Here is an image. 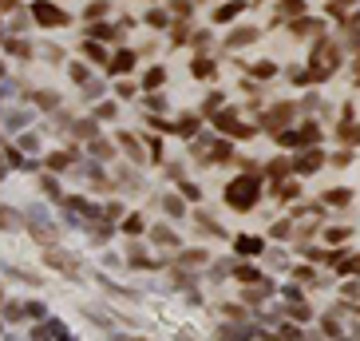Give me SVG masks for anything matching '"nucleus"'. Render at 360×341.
<instances>
[{
  "mask_svg": "<svg viewBox=\"0 0 360 341\" xmlns=\"http://www.w3.org/2000/svg\"><path fill=\"white\" fill-rule=\"evenodd\" d=\"M36 20H40V24H64L68 16L56 8V4H36Z\"/></svg>",
  "mask_w": 360,
  "mask_h": 341,
  "instance_id": "f03ea898",
  "label": "nucleus"
},
{
  "mask_svg": "<svg viewBox=\"0 0 360 341\" xmlns=\"http://www.w3.org/2000/svg\"><path fill=\"white\" fill-rule=\"evenodd\" d=\"M155 242H159V246H174V235H170L167 226H159V230H155Z\"/></svg>",
  "mask_w": 360,
  "mask_h": 341,
  "instance_id": "423d86ee",
  "label": "nucleus"
},
{
  "mask_svg": "<svg viewBox=\"0 0 360 341\" xmlns=\"http://www.w3.org/2000/svg\"><path fill=\"white\" fill-rule=\"evenodd\" d=\"M226 203L238 206V211H250L257 203V175H245V179H233L226 187Z\"/></svg>",
  "mask_w": 360,
  "mask_h": 341,
  "instance_id": "f257e3e1",
  "label": "nucleus"
},
{
  "mask_svg": "<svg viewBox=\"0 0 360 341\" xmlns=\"http://www.w3.org/2000/svg\"><path fill=\"white\" fill-rule=\"evenodd\" d=\"M289 119V107H277L274 116H269V128H277V123H285Z\"/></svg>",
  "mask_w": 360,
  "mask_h": 341,
  "instance_id": "6e6552de",
  "label": "nucleus"
},
{
  "mask_svg": "<svg viewBox=\"0 0 360 341\" xmlns=\"http://www.w3.org/2000/svg\"><path fill=\"white\" fill-rule=\"evenodd\" d=\"M238 278H245V282H254V278H257V270H250V266H238Z\"/></svg>",
  "mask_w": 360,
  "mask_h": 341,
  "instance_id": "2eb2a0df",
  "label": "nucleus"
},
{
  "mask_svg": "<svg viewBox=\"0 0 360 341\" xmlns=\"http://www.w3.org/2000/svg\"><path fill=\"white\" fill-rule=\"evenodd\" d=\"M115 68H119V72H127V68H131V52H123V56H119V60H115Z\"/></svg>",
  "mask_w": 360,
  "mask_h": 341,
  "instance_id": "ddd939ff",
  "label": "nucleus"
},
{
  "mask_svg": "<svg viewBox=\"0 0 360 341\" xmlns=\"http://www.w3.org/2000/svg\"><path fill=\"white\" fill-rule=\"evenodd\" d=\"M194 72H198V75H214V64H206V60H198V64H194Z\"/></svg>",
  "mask_w": 360,
  "mask_h": 341,
  "instance_id": "f8f14e48",
  "label": "nucleus"
},
{
  "mask_svg": "<svg viewBox=\"0 0 360 341\" xmlns=\"http://www.w3.org/2000/svg\"><path fill=\"white\" fill-rule=\"evenodd\" d=\"M328 64H333V48H317V56H313V80H321Z\"/></svg>",
  "mask_w": 360,
  "mask_h": 341,
  "instance_id": "7ed1b4c3",
  "label": "nucleus"
},
{
  "mask_svg": "<svg viewBox=\"0 0 360 341\" xmlns=\"http://www.w3.org/2000/svg\"><path fill=\"white\" fill-rule=\"evenodd\" d=\"M238 250H242V254H257L262 242H257V238H238Z\"/></svg>",
  "mask_w": 360,
  "mask_h": 341,
  "instance_id": "39448f33",
  "label": "nucleus"
},
{
  "mask_svg": "<svg viewBox=\"0 0 360 341\" xmlns=\"http://www.w3.org/2000/svg\"><path fill=\"white\" fill-rule=\"evenodd\" d=\"M48 262H56V266H60V270H68V274H72V270H75V258L60 254V250H52V254H48Z\"/></svg>",
  "mask_w": 360,
  "mask_h": 341,
  "instance_id": "20e7f679",
  "label": "nucleus"
},
{
  "mask_svg": "<svg viewBox=\"0 0 360 341\" xmlns=\"http://www.w3.org/2000/svg\"><path fill=\"white\" fill-rule=\"evenodd\" d=\"M182 262H186V266H198V262H206V254H202V250H191V254H182Z\"/></svg>",
  "mask_w": 360,
  "mask_h": 341,
  "instance_id": "1a4fd4ad",
  "label": "nucleus"
},
{
  "mask_svg": "<svg viewBox=\"0 0 360 341\" xmlns=\"http://www.w3.org/2000/svg\"><path fill=\"white\" fill-rule=\"evenodd\" d=\"M238 12H242V8H238V4H226V8L218 12V20H230V16H238Z\"/></svg>",
  "mask_w": 360,
  "mask_h": 341,
  "instance_id": "9b49d317",
  "label": "nucleus"
},
{
  "mask_svg": "<svg viewBox=\"0 0 360 341\" xmlns=\"http://www.w3.org/2000/svg\"><path fill=\"white\" fill-rule=\"evenodd\" d=\"M281 8H285V12H297V8H301V0H281Z\"/></svg>",
  "mask_w": 360,
  "mask_h": 341,
  "instance_id": "dca6fc26",
  "label": "nucleus"
},
{
  "mask_svg": "<svg viewBox=\"0 0 360 341\" xmlns=\"http://www.w3.org/2000/svg\"><path fill=\"white\" fill-rule=\"evenodd\" d=\"M143 230V218H127V235H139Z\"/></svg>",
  "mask_w": 360,
  "mask_h": 341,
  "instance_id": "4468645a",
  "label": "nucleus"
},
{
  "mask_svg": "<svg viewBox=\"0 0 360 341\" xmlns=\"http://www.w3.org/2000/svg\"><path fill=\"white\" fill-rule=\"evenodd\" d=\"M254 36H257L254 28H242V32H233V40H230V44H250Z\"/></svg>",
  "mask_w": 360,
  "mask_h": 341,
  "instance_id": "0eeeda50",
  "label": "nucleus"
},
{
  "mask_svg": "<svg viewBox=\"0 0 360 341\" xmlns=\"http://www.w3.org/2000/svg\"><path fill=\"white\" fill-rule=\"evenodd\" d=\"M12 223H16V214H12L8 206H0V226H12Z\"/></svg>",
  "mask_w": 360,
  "mask_h": 341,
  "instance_id": "9d476101",
  "label": "nucleus"
}]
</instances>
